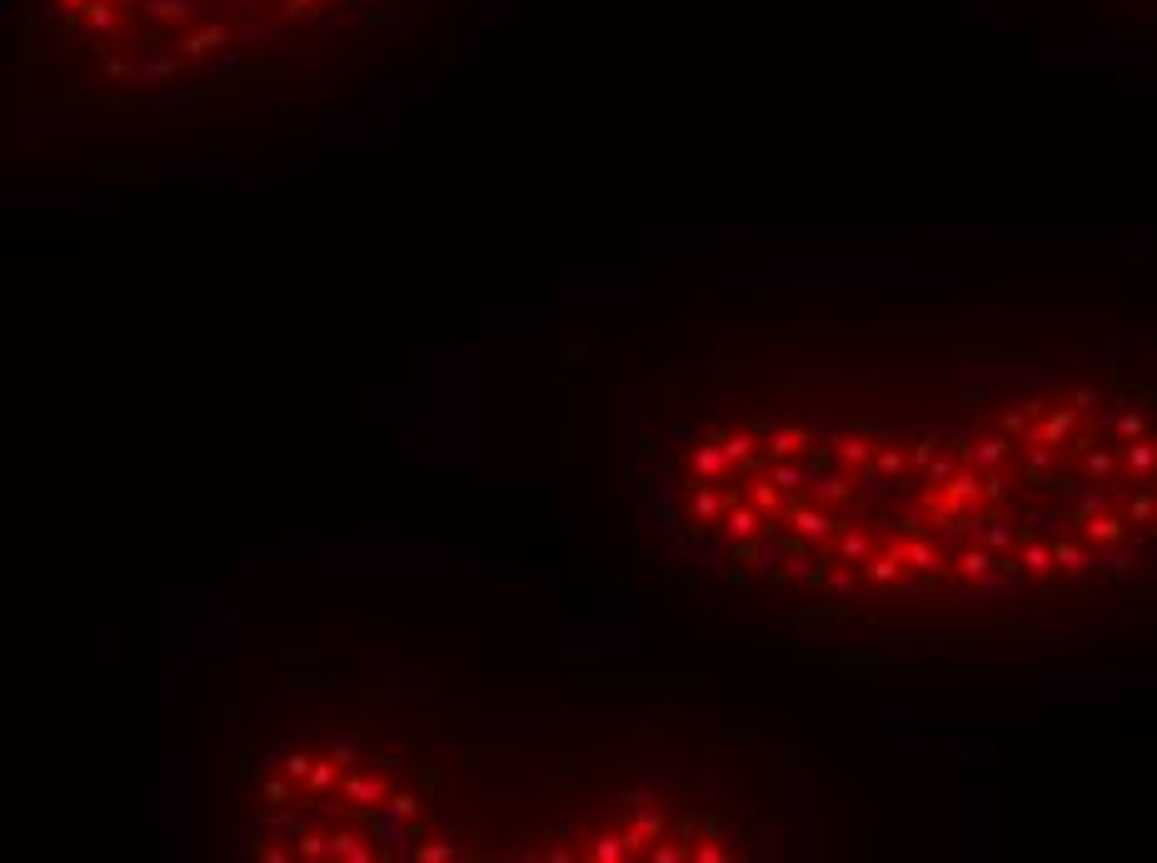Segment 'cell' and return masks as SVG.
I'll return each instance as SVG.
<instances>
[{
  "instance_id": "obj_1",
  "label": "cell",
  "mask_w": 1157,
  "mask_h": 863,
  "mask_svg": "<svg viewBox=\"0 0 1157 863\" xmlns=\"http://www.w3.org/2000/svg\"><path fill=\"white\" fill-rule=\"evenodd\" d=\"M50 45L100 90H210L310 65L399 0H35Z\"/></svg>"
}]
</instances>
